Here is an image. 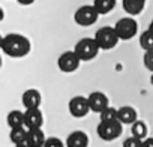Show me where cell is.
<instances>
[{
	"label": "cell",
	"mask_w": 153,
	"mask_h": 147,
	"mask_svg": "<svg viewBox=\"0 0 153 147\" xmlns=\"http://www.w3.org/2000/svg\"><path fill=\"white\" fill-rule=\"evenodd\" d=\"M147 132H149L147 125L143 120H137L135 123L131 125V134H132V137H135V138H138L141 141L147 138Z\"/></svg>",
	"instance_id": "cell-19"
},
{
	"label": "cell",
	"mask_w": 153,
	"mask_h": 147,
	"mask_svg": "<svg viewBox=\"0 0 153 147\" xmlns=\"http://www.w3.org/2000/svg\"><path fill=\"white\" fill-rule=\"evenodd\" d=\"M45 141H47V137L41 128L39 129H27L26 144L29 147H44Z\"/></svg>",
	"instance_id": "cell-13"
},
{
	"label": "cell",
	"mask_w": 153,
	"mask_h": 147,
	"mask_svg": "<svg viewBox=\"0 0 153 147\" xmlns=\"http://www.w3.org/2000/svg\"><path fill=\"white\" fill-rule=\"evenodd\" d=\"M122 147H143V141L135 138V137H129L123 141V146Z\"/></svg>",
	"instance_id": "cell-24"
},
{
	"label": "cell",
	"mask_w": 153,
	"mask_h": 147,
	"mask_svg": "<svg viewBox=\"0 0 153 147\" xmlns=\"http://www.w3.org/2000/svg\"><path fill=\"white\" fill-rule=\"evenodd\" d=\"M21 101H23V105L26 110H30V108H39L41 107V102H42V96L39 93V90L36 89H29L23 93L21 96Z\"/></svg>",
	"instance_id": "cell-11"
},
{
	"label": "cell",
	"mask_w": 153,
	"mask_h": 147,
	"mask_svg": "<svg viewBox=\"0 0 153 147\" xmlns=\"http://www.w3.org/2000/svg\"><path fill=\"white\" fill-rule=\"evenodd\" d=\"M44 147H66V144L57 137H50V138H47Z\"/></svg>",
	"instance_id": "cell-22"
},
{
	"label": "cell",
	"mask_w": 153,
	"mask_h": 147,
	"mask_svg": "<svg viewBox=\"0 0 153 147\" xmlns=\"http://www.w3.org/2000/svg\"><path fill=\"white\" fill-rule=\"evenodd\" d=\"M143 147H153V138L147 137L146 140H143Z\"/></svg>",
	"instance_id": "cell-25"
},
{
	"label": "cell",
	"mask_w": 153,
	"mask_h": 147,
	"mask_svg": "<svg viewBox=\"0 0 153 147\" xmlns=\"http://www.w3.org/2000/svg\"><path fill=\"white\" fill-rule=\"evenodd\" d=\"M123 131V123H120L119 120L114 122H99L96 132L98 137L102 141H114L116 138H119L122 135Z\"/></svg>",
	"instance_id": "cell-4"
},
{
	"label": "cell",
	"mask_w": 153,
	"mask_h": 147,
	"mask_svg": "<svg viewBox=\"0 0 153 147\" xmlns=\"http://www.w3.org/2000/svg\"><path fill=\"white\" fill-rule=\"evenodd\" d=\"M114 30L120 41H129L138 33V23L132 17H125L114 24Z\"/></svg>",
	"instance_id": "cell-5"
},
{
	"label": "cell",
	"mask_w": 153,
	"mask_h": 147,
	"mask_svg": "<svg viewBox=\"0 0 153 147\" xmlns=\"http://www.w3.org/2000/svg\"><path fill=\"white\" fill-rule=\"evenodd\" d=\"M119 110L113 108V107H107L102 113H99V119L101 122H114V120H119Z\"/></svg>",
	"instance_id": "cell-21"
},
{
	"label": "cell",
	"mask_w": 153,
	"mask_h": 147,
	"mask_svg": "<svg viewBox=\"0 0 153 147\" xmlns=\"http://www.w3.org/2000/svg\"><path fill=\"white\" fill-rule=\"evenodd\" d=\"M147 30H149V32H152V33H153V20H152V21H150V24H149V29H147Z\"/></svg>",
	"instance_id": "cell-28"
},
{
	"label": "cell",
	"mask_w": 153,
	"mask_h": 147,
	"mask_svg": "<svg viewBox=\"0 0 153 147\" xmlns=\"http://www.w3.org/2000/svg\"><path fill=\"white\" fill-rule=\"evenodd\" d=\"M119 122L123 123V125H132L138 120V114H137V110L129 107V105H125L122 108H119Z\"/></svg>",
	"instance_id": "cell-15"
},
{
	"label": "cell",
	"mask_w": 153,
	"mask_h": 147,
	"mask_svg": "<svg viewBox=\"0 0 153 147\" xmlns=\"http://www.w3.org/2000/svg\"><path fill=\"white\" fill-rule=\"evenodd\" d=\"M89 105H90V111L93 113H102L108 105V98L107 95H104L102 92H92L89 96Z\"/></svg>",
	"instance_id": "cell-10"
},
{
	"label": "cell",
	"mask_w": 153,
	"mask_h": 147,
	"mask_svg": "<svg viewBox=\"0 0 153 147\" xmlns=\"http://www.w3.org/2000/svg\"><path fill=\"white\" fill-rule=\"evenodd\" d=\"M98 11L95 9L93 5H84L81 8H78L74 14V20L75 23L81 26V27H89V26H93L96 21H98Z\"/></svg>",
	"instance_id": "cell-6"
},
{
	"label": "cell",
	"mask_w": 153,
	"mask_h": 147,
	"mask_svg": "<svg viewBox=\"0 0 153 147\" xmlns=\"http://www.w3.org/2000/svg\"><path fill=\"white\" fill-rule=\"evenodd\" d=\"M74 51L80 57L81 62H90L99 54L101 48H99L98 42L95 41V38H83L76 42Z\"/></svg>",
	"instance_id": "cell-2"
},
{
	"label": "cell",
	"mask_w": 153,
	"mask_h": 147,
	"mask_svg": "<svg viewBox=\"0 0 153 147\" xmlns=\"http://www.w3.org/2000/svg\"><path fill=\"white\" fill-rule=\"evenodd\" d=\"M32 50V44L30 41L20 35V33H9L6 36H3V42H2V51L14 59H20V57H26Z\"/></svg>",
	"instance_id": "cell-1"
},
{
	"label": "cell",
	"mask_w": 153,
	"mask_h": 147,
	"mask_svg": "<svg viewBox=\"0 0 153 147\" xmlns=\"http://www.w3.org/2000/svg\"><path fill=\"white\" fill-rule=\"evenodd\" d=\"M80 63H81V60H80L78 56L75 54L74 50H72V51H65V53L59 57V60H57L59 69H60L62 72H65V74H72V72H75L76 69L80 68Z\"/></svg>",
	"instance_id": "cell-7"
},
{
	"label": "cell",
	"mask_w": 153,
	"mask_h": 147,
	"mask_svg": "<svg viewBox=\"0 0 153 147\" xmlns=\"http://www.w3.org/2000/svg\"><path fill=\"white\" fill-rule=\"evenodd\" d=\"M3 18H5V11H3L2 8H0V21H2Z\"/></svg>",
	"instance_id": "cell-27"
},
{
	"label": "cell",
	"mask_w": 153,
	"mask_h": 147,
	"mask_svg": "<svg viewBox=\"0 0 153 147\" xmlns=\"http://www.w3.org/2000/svg\"><path fill=\"white\" fill-rule=\"evenodd\" d=\"M140 47L144 51H153V33L146 30L140 35Z\"/></svg>",
	"instance_id": "cell-20"
},
{
	"label": "cell",
	"mask_w": 153,
	"mask_h": 147,
	"mask_svg": "<svg viewBox=\"0 0 153 147\" xmlns=\"http://www.w3.org/2000/svg\"><path fill=\"white\" fill-rule=\"evenodd\" d=\"M150 84L153 86V74H152V77H150Z\"/></svg>",
	"instance_id": "cell-31"
},
{
	"label": "cell",
	"mask_w": 153,
	"mask_h": 147,
	"mask_svg": "<svg viewBox=\"0 0 153 147\" xmlns=\"http://www.w3.org/2000/svg\"><path fill=\"white\" fill-rule=\"evenodd\" d=\"M2 42H3V36L0 35V50H2Z\"/></svg>",
	"instance_id": "cell-30"
},
{
	"label": "cell",
	"mask_w": 153,
	"mask_h": 147,
	"mask_svg": "<svg viewBox=\"0 0 153 147\" xmlns=\"http://www.w3.org/2000/svg\"><path fill=\"white\" fill-rule=\"evenodd\" d=\"M9 140L12 141L14 146L17 144H24L27 140V128L21 126V128H14L9 132Z\"/></svg>",
	"instance_id": "cell-17"
},
{
	"label": "cell",
	"mask_w": 153,
	"mask_h": 147,
	"mask_svg": "<svg viewBox=\"0 0 153 147\" xmlns=\"http://www.w3.org/2000/svg\"><path fill=\"white\" fill-rule=\"evenodd\" d=\"M66 147H89V137L83 131H74L65 141Z\"/></svg>",
	"instance_id": "cell-12"
},
{
	"label": "cell",
	"mask_w": 153,
	"mask_h": 147,
	"mask_svg": "<svg viewBox=\"0 0 153 147\" xmlns=\"http://www.w3.org/2000/svg\"><path fill=\"white\" fill-rule=\"evenodd\" d=\"M95 41L98 42V45H99L101 50L108 51V50H113V48L119 44L120 39H119V36H117L114 27L107 26V27H101V29L95 33Z\"/></svg>",
	"instance_id": "cell-3"
},
{
	"label": "cell",
	"mask_w": 153,
	"mask_h": 147,
	"mask_svg": "<svg viewBox=\"0 0 153 147\" xmlns=\"http://www.w3.org/2000/svg\"><path fill=\"white\" fill-rule=\"evenodd\" d=\"M143 62H144V66L153 74V51H146L144 57H143Z\"/></svg>",
	"instance_id": "cell-23"
},
{
	"label": "cell",
	"mask_w": 153,
	"mask_h": 147,
	"mask_svg": "<svg viewBox=\"0 0 153 147\" xmlns=\"http://www.w3.org/2000/svg\"><path fill=\"white\" fill-rule=\"evenodd\" d=\"M122 5H123L125 12L129 17H135L143 12L146 6V0H122Z\"/></svg>",
	"instance_id": "cell-14"
},
{
	"label": "cell",
	"mask_w": 153,
	"mask_h": 147,
	"mask_svg": "<svg viewBox=\"0 0 153 147\" xmlns=\"http://www.w3.org/2000/svg\"><path fill=\"white\" fill-rule=\"evenodd\" d=\"M116 2L117 0H95L93 6L99 15H107L116 8Z\"/></svg>",
	"instance_id": "cell-18"
},
{
	"label": "cell",
	"mask_w": 153,
	"mask_h": 147,
	"mask_svg": "<svg viewBox=\"0 0 153 147\" xmlns=\"http://www.w3.org/2000/svg\"><path fill=\"white\" fill-rule=\"evenodd\" d=\"M14 147H29V146L24 143V144H17V146H14Z\"/></svg>",
	"instance_id": "cell-29"
},
{
	"label": "cell",
	"mask_w": 153,
	"mask_h": 147,
	"mask_svg": "<svg viewBox=\"0 0 153 147\" xmlns=\"http://www.w3.org/2000/svg\"><path fill=\"white\" fill-rule=\"evenodd\" d=\"M44 125V114L39 108H30L24 111V126L27 129H39Z\"/></svg>",
	"instance_id": "cell-9"
},
{
	"label": "cell",
	"mask_w": 153,
	"mask_h": 147,
	"mask_svg": "<svg viewBox=\"0 0 153 147\" xmlns=\"http://www.w3.org/2000/svg\"><path fill=\"white\" fill-rule=\"evenodd\" d=\"M17 2H18L20 5H23V6H29V5L35 3V0H17Z\"/></svg>",
	"instance_id": "cell-26"
},
{
	"label": "cell",
	"mask_w": 153,
	"mask_h": 147,
	"mask_svg": "<svg viewBox=\"0 0 153 147\" xmlns=\"http://www.w3.org/2000/svg\"><path fill=\"white\" fill-rule=\"evenodd\" d=\"M0 68H2V56H0Z\"/></svg>",
	"instance_id": "cell-32"
},
{
	"label": "cell",
	"mask_w": 153,
	"mask_h": 147,
	"mask_svg": "<svg viewBox=\"0 0 153 147\" xmlns=\"http://www.w3.org/2000/svg\"><path fill=\"white\" fill-rule=\"evenodd\" d=\"M68 110H69L71 116H74L75 119H83L90 113L89 99L84 96H74L68 104Z\"/></svg>",
	"instance_id": "cell-8"
},
{
	"label": "cell",
	"mask_w": 153,
	"mask_h": 147,
	"mask_svg": "<svg viewBox=\"0 0 153 147\" xmlns=\"http://www.w3.org/2000/svg\"><path fill=\"white\" fill-rule=\"evenodd\" d=\"M6 122H8V125H9L11 129H14V128H21V126H24V113L20 111V110H12V111L8 114Z\"/></svg>",
	"instance_id": "cell-16"
}]
</instances>
